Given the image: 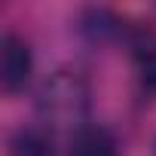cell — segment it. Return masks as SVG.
I'll use <instances>...</instances> for the list:
<instances>
[{"label":"cell","instance_id":"1","mask_svg":"<svg viewBox=\"0 0 156 156\" xmlns=\"http://www.w3.org/2000/svg\"><path fill=\"white\" fill-rule=\"evenodd\" d=\"M31 76V49L28 43L6 31L3 40H0V80H3L6 92H19Z\"/></svg>","mask_w":156,"mask_h":156},{"label":"cell","instance_id":"2","mask_svg":"<svg viewBox=\"0 0 156 156\" xmlns=\"http://www.w3.org/2000/svg\"><path fill=\"white\" fill-rule=\"evenodd\" d=\"M67 156H116V141L104 126H83L73 132Z\"/></svg>","mask_w":156,"mask_h":156},{"label":"cell","instance_id":"3","mask_svg":"<svg viewBox=\"0 0 156 156\" xmlns=\"http://www.w3.org/2000/svg\"><path fill=\"white\" fill-rule=\"evenodd\" d=\"M9 156H52V144L37 129H22L9 141Z\"/></svg>","mask_w":156,"mask_h":156},{"label":"cell","instance_id":"4","mask_svg":"<svg viewBox=\"0 0 156 156\" xmlns=\"http://www.w3.org/2000/svg\"><path fill=\"white\" fill-rule=\"evenodd\" d=\"M141 76H144V83L150 89H156V49L144 58V67H141Z\"/></svg>","mask_w":156,"mask_h":156}]
</instances>
